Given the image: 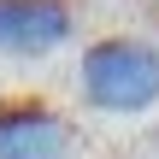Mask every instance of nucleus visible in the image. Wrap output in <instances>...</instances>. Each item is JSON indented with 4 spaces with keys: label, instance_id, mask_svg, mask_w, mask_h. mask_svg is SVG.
Returning a JSON list of instances; mask_svg holds the SVG:
<instances>
[{
    "label": "nucleus",
    "instance_id": "7ed1b4c3",
    "mask_svg": "<svg viewBox=\"0 0 159 159\" xmlns=\"http://www.w3.org/2000/svg\"><path fill=\"white\" fill-rule=\"evenodd\" d=\"M77 30L71 0H0V59H41Z\"/></svg>",
    "mask_w": 159,
    "mask_h": 159
},
{
    "label": "nucleus",
    "instance_id": "f257e3e1",
    "mask_svg": "<svg viewBox=\"0 0 159 159\" xmlns=\"http://www.w3.org/2000/svg\"><path fill=\"white\" fill-rule=\"evenodd\" d=\"M77 89L106 118H142L159 106V47L142 35H100L77 59Z\"/></svg>",
    "mask_w": 159,
    "mask_h": 159
},
{
    "label": "nucleus",
    "instance_id": "f03ea898",
    "mask_svg": "<svg viewBox=\"0 0 159 159\" xmlns=\"http://www.w3.org/2000/svg\"><path fill=\"white\" fill-rule=\"evenodd\" d=\"M77 130L35 94H0V159H71Z\"/></svg>",
    "mask_w": 159,
    "mask_h": 159
}]
</instances>
